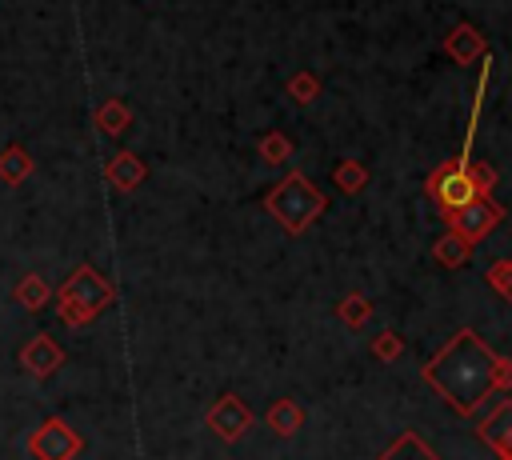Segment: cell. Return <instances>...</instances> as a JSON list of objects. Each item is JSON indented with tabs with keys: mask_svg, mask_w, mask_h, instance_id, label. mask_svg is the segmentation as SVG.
<instances>
[{
	"mask_svg": "<svg viewBox=\"0 0 512 460\" xmlns=\"http://www.w3.org/2000/svg\"><path fill=\"white\" fill-rule=\"evenodd\" d=\"M340 316H344L352 328H360V324L372 316V308H368V300H364V296H348V300L340 304Z\"/></svg>",
	"mask_w": 512,
	"mask_h": 460,
	"instance_id": "obj_18",
	"label": "cell"
},
{
	"mask_svg": "<svg viewBox=\"0 0 512 460\" xmlns=\"http://www.w3.org/2000/svg\"><path fill=\"white\" fill-rule=\"evenodd\" d=\"M12 300H16L24 312H40V308L52 300V288H48V280H44V276L28 272V276H20V284L12 288Z\"/></svg>",
	"mask_w": 512,
	"mask_h": 460,
	"instance_id": "obj_10",
	"label": "cell"
},
{
	"mask_svg": "<svg viewBox=\"0 0 512 460\" xmlns=\"http://www.w3.org/2000/svg\"><path fill=\"white\" fill-rule=\"evenodd\" d=\"M488 284L512 304V260H496V264L488 268Z\"/></svg>",
	"mask_w": 512,
	"mask_h": 460,
	"instance_id": "obj_17",
	"label": "cell"
},
{
	"mask_svg": "<svg viewBox=\"0 0 512 460\" xmlns=\"http://www.w3.org/2000/svg\"><path fill=\"white\" fill-rule=\"evenodd\" d=\"M60 364H64V348H60L48 332H36V336L20 348V368H24L28 376H36V380L52 376Z\"/></svg>",
	"mask_w": 512,
	"mask_h": 460,
	"instance_id": "obj_6",
	"label": "cell"
},
{
	"mask_svg": "<svg viewBox=\"0 0 512 460\" xmlns=\"http://www.w3.org/2000/svg\"><path fill=\"white\" fill-rule=\"evenodd\" d=\"M248 424H252V412L244 408L240 396H220V400L208 408V428H212L220 440H240Z\"/></svg>",
	"mask_w": 512,
	"mask_h": 460,
	"instance_id": "obj_7",
	"label": "cell"
},
{
	"mask_svg": "<svg viewBox=\"0 0 512 460\" xmlns=\"http://www.w3.org/2000/svg\"><path fill=\"white\" fill-rule=\"evenodd\" d=\"M268 208L276 212V220H280L284 228L300 232V228H308V224H312V216L324 208V196H320V192H312L304 176H288V180L268 196Z\"/></svg>",
	"mask_w": 512,
	"mask_h": 460,
	"instance_id": "obj_4",
	"label": "cell"
},
{
	"mask_svg": "<svg viewBox=\"0 0 512 460\" xmlns=\"http://www.w3.org/2000/svg\"><path fill=\"white\" fill-rule=\"evenodd\" d=\"M292 88H296L300 96H312V80H308V76H296V84H292Z\"/></svg>",
	"mask_w": 512,
	"mask_h": 460,
	"instance_id": "obj_20",
	"label": "cell"
},
{
	"mask_svg": "<svg viewBox=\"0 0 512 460\" xmlns=\"http://www.w3.org/2000/svg\"><path fill=\"white\" fill-rule=\"evenodd\" d=\"M376 460H436V456L424 448V440H420L416 432H404V436H396V444H392L388 452H380Z\"/></svg>",
	"mask_w": 512,
	"mask_h": 460,
	"instance_id": "obj_14",
	"label": "cell"
},
{
	"mask_svg": "<svg viewBox=\"0 0 512 460\" xmlns=\"http://www.w3.org/2000/svg\"><path fill=\"white\" fill-rule=\"evenodd\" d=\"M112 284L96 272V268H88V264H80L68 280H64V288H60V296H56V312H60V320L64 324H72V328H80V324H88V320H96L108 304H112Z\"/></svg>",
	"mask_w": 512,
	"mask_h": 460,
	"instance_id": "obj_2",
	"label": "cell"
},
{
	"mask_svg": "<svg viewBox=\"0 0 512 460\" xmlns=\"http://www.w3.org/2000/svg\"><path fill=\"white\" fill-rule=\"evenodd\" d=\"M108 180H112L120 192H132V188L144 180V164H140L132 152H120V156L108 164Z\"/></svg>",
	"mask_w": 512,
	"mask_h": 460,
	"instance_id": "obj_12",
	"label": "cell"
},
{
	"mask_svg": "<svg viewBox=\"0 0 512 460\" xmlns=\"http://www.w3.org/2000/svg\"><path fill=\"white\" fill-rule=\"evenodd\" d=\"M432 196L448 208V216L472 200H480V192L492 188V168H480V164H460V168H444L428 180Z\"/></svg>",
	"mask_w": 512,
	"mask_h": 460,
	"instance_id": "obj_3",
	"label": "cell"
},
{
	"mask_svg": "<svg viewBox=\"0 0 512 460\" xmlns=\"http://www.w3.org/2000/svg\"><path fill=\"white\" fill-rule=\"evenodd\" d=\"M96 124H100V132H112V136H116V132L128 124V108H124L120 100H108V104L96 112Z\"/></svg>",
	"mask_w": 512,
	"mask_h": 460,
	"instance_id": "obj_15",
	"label": "cell"
},
{
	"mask_svg": "<svg viewBox=\"0 0 512 460\" xmlns=\"http://www.w3.org/2000/svg\"><path fill=\"white\" fill-rule=\"evenodd\" d=\"M480 436L500 460H508L512 456V404H496V412L480 424Z\"/></svg>",
	"mask_w": 512,
	"mask_h": 460,
	"instance_id": "obj_9",
	"label": "cell"
},
{
	"mask_svg": "<svg viewBox=\"0 0 512 460\" xmlns=\"http://www.w3.org/2000/svg\"><path fill=\"white\" fill-rule=\"evenodd\" d=\"M496 220H500V208H492L484 200H472V204H464V208L452 212V228L464 240H480L488 228H496Z\"/></svg>",
	"mask_w": 512,
	"mask_h": 460,
	"instance_id": "obj_8",
	"label": "cell"
},
{
	"mask_svg": "<svg viewBox=\"0 0 512 460\" xmlns=\"http://www.w3.org/2000/svg\"><path fill=\"white\" fill-rule=\"evenodd\" d=\"M80 436L60 420V416H52V420H44L32 436H28V452L36 456V460H72L76 452H80Z\"/></svg>",
	"mask_w": 512,
	"mask_h": 460,
	"instance_id": "obj_5",
	"label": "cell"
},
{
	"mask_svg": "<svg viewBox=\"0 0 512 460\" xmlns=\"http://www.w3.org/2000/svg\"><path fill=\"white\" fill-rule=\"evenodd\" d=\"M508 460H512V456H508Z\"/></svg>",
	"mask_w": 512,
	"mask_h": 460,
	"instance_id": "obj_22",
	"label": "cell"
},
{
	"mask_svg": "<svg viewBox=\"0 0 512 460\" xmlns=\"http://www.w3.org/2000/svg\"><path fill=\"white\" fill-rule=\"evenodd\" d=\"M28 176H32V156H28V148L8 144V148L0 152V180H4V184H20V180H28Z\"/></svg>",
	"mask_w": 512,
	"mask_h": 460,
	"instance_id": "obj_11",
	"label": "cell"
},
{
	"mask_svg": "<svg viewBox=\"0 0 512 460\" xmlns=\"http://www.w3.org/2000/svg\"><path fill=\"white\" fill-rule=\"evenodd\" d=\"M264 152H268V156H272V160H276V156H284V148H280V140H276V136H272V140H268V148H264Z\"/></svg>",
	"mask_w": 512,
	"mask_h": 460,
	"instance_id": "obj_21",
	"label": "cell"
},
{
	"mask_svg": "<svg viewBox=\"0 0 512 460\" xmlns=\"http://www.w3.org/2000/svg\"><path fill=\"white\" fill-rule=\"evenodd\" d=\"M300 424H304V408H300L296 400H276V404H272V412H268V428H272L276 436H292Z\"/></svg>",
	"mask_w": 512,
	"mask_h": 460,
	"instance_id": "obj_13",
	"label": "cell"
},
{
	"mask_svg": "<svg viewBox=\"0 0 512 460\" xmlns=\"http://www.w3.org/2000/svg\"><path fill=\"white\" fill-rule=\"evenodd\" d=\"M372 348H376V356H380V360H396V356H400V340H396L392 332H380Z\"/></svg>",
	"mask_w": 512,
	"mask_h": 460,
	"instance_id": "obj_19",
	"label": "cell"
},
{
	"mask_svg": "<svg viewBox=\"0 0 512 460\" xmlns=\"http://www.w3.org/2000/svg\"><path fill=\"white\" fill-rule=\"evenodd\" d=\"M436 256H440V264H464L468 260V240L464 236H444L440 244H436Z\"/></svg>",
	"mask_w": 512,
	"mask_h": 460,
	"instance_id": "obj_16",
	"label": "cell"
},
{
	"mask_svg": "<svg viewBox=\"0 0 512 460\" xmlns=\"http://www.w3.org/2000/svg\"><path fill=\"white\" fill-rule=\"evenodd\" d=\"M496 360L484 340H476L472 328H460L424 368V380L460 412L472 416L480 400H488L496 392Z\"/></svg>",
	"mask_w": 512,
	"mask_h": 460,
	"instance_id": "obj_1",
	"label": "cell"
}]
</instances>
